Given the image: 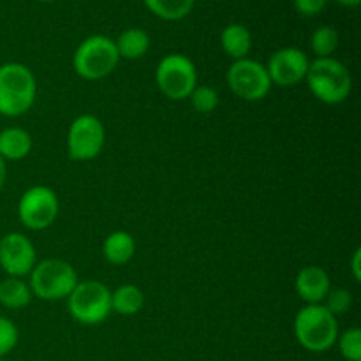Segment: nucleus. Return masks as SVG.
<instances>
[{
    "label": "nucleus",
    "instance_id": "obj_1",
    "mask_svg": "<svg viewBox=\"0 0 361 361\" xmlns=\"http://www.w3.org/2000/svg\"><path fill=\"white\" fill-rule=\"evenodd\" d=\"M37 80L27 66L7 62L0 66V115L16 118L34 106Z\"/></svg>",
    "mask_w": 361,
    "mask_h": 361
},
{
    "label": "nucleus",
    "instance_id": "obj_2",
    "mask_svg": "<svg viewBox=\"0 0 361 361\" xmlns=\"http://www.w3.org/2000/svg\"><path fill=\"white\" fill-rule=\"evenodd\" d=\"M293 331L303 349L310 353H326L338 337L337 317L323 305H303L296 312Z\"/></svg>",
    "mask_w": 361,
    "mask_h": 361
},
{
    "label": "nucleus",
    "instance_id": "obj_3",
    "mask_svg": "<svg viewBox=\"0 0 361 361\" xmlns=\"http://www.w3.org/2000/svg\"><path fill=\"white\" fill-rule=\"evenodd\" d=\"M305 81L314 97L324 104H341L353 90L351 73L334 56L312 60Z\"/></svg>",
    "mask_w": 361,
    "mask_h": 361
},
{
    "label": "nucleus",
    "instance_id": "obj_4",
    "mask_svg": "<svg viewBox=\"0 0 361 361\" xmlns=\"http://www.w3.org/2000/svg\"><path fill=\"white\" fill-rule=\"evenodd\" d=\"M78 282L80 279L73 264L59 257H48L35 263L34 270L30 271L28 286L32 295L37 296L39 300L59 302V300H67Z\"/></svg>",
    "mask_w": 361,
    "mask_h": 361
},
{
    "label": "nucleus",
    "instance_id": "obj_5",
    "mask_svg": "<svg viewBox=\"0 0 361 361\" xmlns=\"http://www.w3.org/2000/svg\"><path fill=\"white\" fill-rule=\"evenodd\" d=\"M120 62L115 41L108 35L94 34L80 42L73 55V69L87 81L109 76Z\"/></svg>",
    "mask_w": 361,
    "mask_h": 361
},
{
    "label": "nucleus",
    "instance_id": "obj_6",
    "mask_svg": "<svg viewBox=\"0 0 361 361\" xmlns=\"http://www.w3.org/2000/svg\"><path fill=\"white\" fill-rule=\"evenodd\" d=\"M67 309L80 324H102L111 314V289L101 281H80L67 296Z\"/></svg>",
    "mask_w": 361,
    "mask_h": 361
},
{
    "label": "nucleus",
    "instance_id": "obj_7",
    "mask_svg": "<svg viewBox=\"0 0 361 361\" xmlns=\"http://www.w3.org/2000/svg\"><path fill=\"white\" fill-rule=\"evenodd\" d=\"M155 83L164 97L185 101L197 85V69L182 53H169L155 67Z\"/></svg>",
    "mask_w": 361,
    "mask_h": 361
},
{
    "label": "nucleus",
    "instance_id": "obj_8",
    "mask_svg": "<svg viewBox=\"0 0 361 361\" xmlns=\"http://www.w3.org/2000/svg\"><path fill=\"white\" fill-rule=\"evenodd\" d=\"M226 83L229 90L242 101H263L271 90V80L268 76L267 66L254 59L233 60L226 73Z\"/></svg>",
    "mask_w": 361,
    "mask_h": 361
},
{
    "label": "nucleus",
    "instance_id": "obj_9",
    "mask_svg": "<svg viewBox=\"0 0 361 361\" xmlns=\"http://www.w3.org/2000/svg\"><path fill=\"white\" fill-rule=\"evenodd\" d=\"M67 154L73 161L87 162L99 157L106 145V127L90 113L76 116L67 129Z\"/></svg>",
    "mask_w": 361,
    "mask_h": 361
},
{
    "label": "nucleus",
    "instance_id": "obj_10",
    "mask_svg": "<svg viewBox=\"0 0 361 361\" xmlns=\"http://www.w3.org/2000/svg\"><path fill=\"white\" fill-rule=\"evenodd\" d=\"M60 201L48 185H34L21 194L18 201V217L32 231H44L59 217Z\"/></svg>",
    "mask_w": 361,
    "mask_h": 361
},
{
    "label": "nucleus",
    "instance_id": "obj_11",
    "mask_svg": "<svg viewBox=\"0 0 361 361\" xmlns=\"http://www.w3.org/2000/svg\"><path fill=\"white\" fill-rule=\"evenodd\" d=\"M37 263V252L28 236L23 233H7L0 238V268L7 277L23 279L30 275Z\"/></svg>",
    "mask_w": 361,
    "mask_h": 361
},
{
    "label": "nucleus",
    "instance_id": "obj_12",
    "mask_svg": "<svg viewBox=\"0 0 361 361\" xmlns=\"http://www.w3.org/2000/svg\"><path fill=\"white\" fill-rule=\"evenodd\" d=\"M310 60L300 48H281L268 59L267 71L270 76L271 85L288 88L296 87L302 81H305L309 73Z\"/></svg>",
    "mask_w": 361,
    "mask_h": 361
},
{
    "label": "nucleus",
    "instance_id": "obj_13",
    "mask_svg": "<svg viewBox=\"0 0 361 361\" xmlns=\"http://www.w3.org/2000/svg\"><path fill=\"white\" fill-rule=\"evenodd\" d=\"M295 289L305 305H321L331 289L330 275L324 268L309 264L296 275Z\"/></svg>",
    "mask_w": 361,
    "mask_h": 361
},
{
    "label": "nucleus",
    "instance_id": "obj_14",
    "mask_svg": "<svg viewBox=\"0 0 361 361\" xmlns=\"http://www.w3.org/2000/svg\"><path fill=\"white\" fill-rule=\"evenodd\" d=\"M136 254V240L127 231H113L102 242V256L113 267L127 264Z\"/></svg>",
    "mask_w": 361,
    "mask_h": 361
},
{
    "label": "nucleus",
    "instance_id": "obj_15",
    "mask_svg": "<svg viewBox=\"0 0 361 361\" xmlns=\"http://www.w3.org/2000/svg\"><path fill=\"white\" fill-rule=\"evenodd\" d=\"M32 136L21 127H6L0 130V157L4 161H21L32 152Z\"/></svg>",
    "mask_w": 361,
    "mask_h": 361
},
{
    "label": "nucleus",
    "instance_id": "obj_16",
    "mask_svg": "<svg viewBox=\"0 0 361 361\" xmlns=\"http://www.w3.org/2000/svg\"><path fill=\"white\" fill-rule=\"evenodd\" d=\"M221 46L233 60L247 59L252 49V34L242 23H229L221 32Z\"/></svg>",
    "mask_w": 361,
    "mask_h": 361
},
{
    "label": "nucleus",
    "instance_id": "obj_17",
    "mask_svg": "<svg viewBox=\"0 0 361 361\" xmlns=\"http://www.w3.org/2000/svg\"><path fill=\"white\" fill-rule=\"evenodd\" d=\"M118 51L120 59L126 60H140L150 49V35L143 28L130 27L126 28L116 39H113Z\"/></svg>",
    "mask_w": 361,
    "mask_h": 361
},
{
    "label": "nucleus",
    "instance_id": "obj_18",
    "mask_svg": "<svg viewBox=\"0 0 361 361\" xmlns=\"http://www.w3.org/2000/svg\"><path fill=\"white\" fill-rule=\"evenodd\" d=\"M145 307V295L136 284H122L111 291V312L118 316H136Z\"/></svg>",
    "mask_w": 361,
    "mask_h": 361
},
{
    "label": "nucleus",
    "instance_id": "obj_19",
    "mask_svg": "<svg viewBox=\"0 0 361 361\" xmlns=\"http://www.w3.org/2000/svg\"><path fill=\"white\" fill-rule=\"evenodd\" d=\"M34 295L23 279L7 277L0 282V305L11 310L25 309L32 302Z\"/></svg>",
    "mask_w": 361,
    "mask_h": 361
},
{
    "label": "nucleus",
    "instance_id": "obj_20",
    "mask_svg": "<svg viewBox=\"0 0 361 361\" xmlns=\"http://www.w3.org/2000/svg\"><path fill=\"white\" fill-rule=\"evenodd\" d=\"M145 7L154 16L164 21H180L189 16L196 0H143Z\"/></svg>",
    "mask_w": 361,
    "mask_h": 361
},
{
    "label": "nucleus",
    "instance_id": "obj_21",
    "mask_svg": "<svg viewBox=\"0 0 361 361\" xmlns=\"http://www.w3.org/2000/svg\"><path fill=\"white\" fill-rule=\"evenodd\" d=\"M310 48H312L314 55L317 59L334 56V53L338 48V32L330 25H323V27L316 28L312 37H310Z\"/></svg>",
    "mask_w": 361,
    "mask_h": 361
},
{
    "label": "nucleus",
    "instance_id": "obj_22",
    "mask_svg": "<svg viewBox=\"0 0 361 361\" xmlns=\"http://www.w3.org/2000/svg\"><path fill=\"white\" fill-rule=\"evenodd\" d=\"M190 106L194 108V111L201 113V115H208V113H214L219 106V94L214 87L210 85H196V88L192 90V94L189 95Z\"/></svg>",
    "mask_w": 361,
    "mask_h": 361
},
{
    "label": "nucleus",
    "instance_id": "obj_23",
    "mask_svg": "<svg viewBox=\"0 0 361 361\" xmlns=\"http://www.w3.org/2000/svg\"><path fill=\"white\" fill-rule=\"evenodd\" d=\"M342 358L348 361H361V330L360 328H348L338 334L337 342Z\"/></svg>",
    "mask_w": 361,
    "mask_h": 361
},
{
    "label": "nucleus",
    "instance_id": "obj_24",
    "mask_svg": "<svg viewBox=\"0 0 361 361\" xmlns=\"http://www.w3.org/2000/svg\"><path fill=\"white\" fill-rule=\"evenodd\" d=\"M321 305H323L328 312L334 314L335 317L342 316V314L349 312V309L353 307V295L351 291H348V289L344 288H331Z\"/></svg>",
    "mask_w": 361,
    "mask_h": 361
},
{
    "label": "nucleus",
    "instance_id": "obj_25",
    "mask_svg": "<svg viewBox=\"0 0 361 361\" xmlns=\"http://www.w3.org/2000/svg\"><path fill=\"white\" fill-rule=\"evenodd\" d=\"M20 341L18 326L6 316H0V358L9 355Z\"/></svg>",
    "mask_w": 361,
    "mask_h": 361
},
{
    "label": "nucleus",
    "instance_id": "obj_26",
    "mask_svg": "<svg viewBox=\"0 0 361 361\" xmlns=\"http://www.w3.org/2000/svg\"><path fill=\"white\" fill-rule=\"evenodd\" d=\"M293 2H295V9L302 16H316L326 7L328 0H293Z\"/></svg>",
    "mask_w": 361,
    "mask_h": 361
},
{
    "label": "nucleus",
    "instance_id": "obj_27",
    "mask_svg": "<svg viewBox=\"0 0 361 361\" xmlns=\"http://www.w3.org/2000/svg\"><path fill=\"white\" fill-rule=\"evenodd\" d=\"M351 274H353V279H355L356 282H360L361 279V249H355V252H353V257H351Z\"/></svg>",
    "mask_w": 361,
    "mask_h": 361
},
{
    "label": "nucleus",
    "instance_id": "obj_28",
    "mask_svg": "<svg viewBox=\"0 0 361 361\" xmlns=\"http://www.w3.org/2000/svg\"><path fill=\"white\" fill-rule=\"evenodd\" d=\"M6 180H7V162L0 157V190H2L4 185H6Z\"/></svg>",
    "mask_w": 361,
    "mask_h": 361
},
{
    "label": "nucleus",
    "instance_id": "obj_29",
    "mask_svg": "<svg viewBox=\"0 0 361 361\" xmlns=\"http://www.w3.org/2000/svg\"><path fill=\"white\" fill-rule=\"evenodd\" d=\"M335 2L342 4V6H345V7H358L361 0H335Z\"/></svg>",
    "mask_w": 361,
    "mask_h": 361
},
{
    "label": "nucleus",
    "instance_id": "obj_30",
    "mask_svg": "<svg viewBox=\"0 0 361 361\" xmlns=\"http://www.w3.org/2000/svg\"><path fill=\"white\" fill-rule=\"evenodd\" d=\"M37 2H44V4H49V2H56V0H37Z\"/></svg>",
    "mask_w": 361,
    "mask_h": 361
},
{
    "label": "nucleus",
    "instance_id": "obj_31",
    "mask_svg": "<svg viewBox=\"0 0 361 361\" xmlns=\"http://www.w3.org/2000/svg\"><path fill=\"white\" fill-rule=\"evenodd\" d=\"M0 361H6V360H4V358H0Z\"/></svg>",
    "mask_w": 361,
    "mask_h": 361
}]
</instances>
